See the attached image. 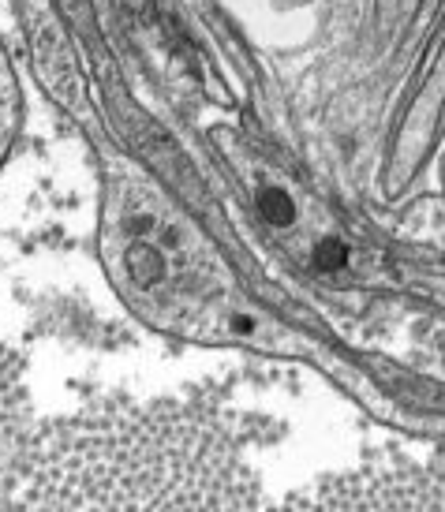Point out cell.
Segmentation results:
<instances>
[{"mask_svg":"<svg viewBox=\"0 0 445 512\" xmlns=\"http://www.w3.org/2000/svg\"><path fill=\"white\" fill-rule=\"evenodd\" d=\"M247 441L217 397H98L0 453L8 512H262Z\"/></svg>","mask_w":445,"mask_h":512,"instance_id":"6da1fadb","label":"cell"}]
</instances>
